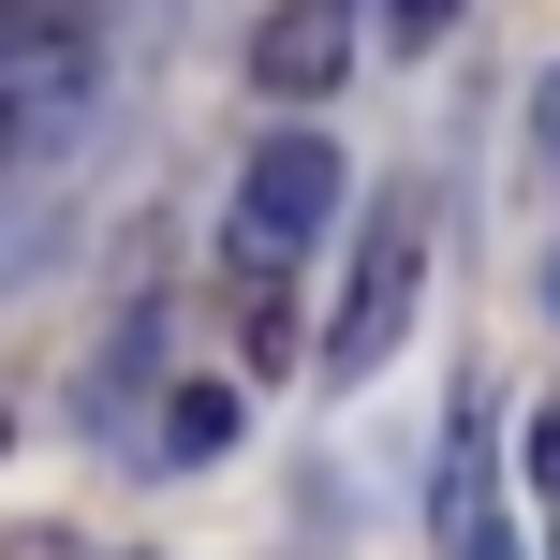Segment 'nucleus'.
I'll use <instances>...</instances> for the list:
<instances>
[{"instance_id": "nucleus-7", "label": "nucleus", "mask_w": 560, "mask_h": 560, "mask_svg": "<svg viewBox=\"0 0 560 560\" xmlns=\"http://www.w3.org/2000/svg\"><path fill=\"white\" fill-rule=\"evenodd\" d=\"M532 133H546V163H560V74H546V89H532Z\"/></svg>"}, {"instance_id": "nucleus-2", "label": "nucleus", "mask_w": 560, "mask_h": 560, "mask_svg": "<svg viewBox=\"0 0 560 560\" xmlns=\"http://www.w3.org/2000/svg\"><path fill=\"white\" fill-rule=\"evenodd\" d=\"M325 222H339V148L310 133V118H280L252 163H236V222H222V252H236V280H280Z\"/></svg>"}, {"instance_id": "nucleus-4", "label": "nucleus", "mask_w": 560, "mask_h": 560, "mask_svg": "<svg viewBox=\"0 0 560 560\" xmlns=\"http://www.w3.org/2000/svg\"><path fill=\"white\" fill-rule=\"evenodd\" d=\"M236 443V384H163V398H148V472H207V457H222Z\"/></svg>"}, {"instance_id": "nucleus-9", "label": "nucleus", "mask_w": 560, "mask_h": 560, "mask_svg": "<svg viewBox=\"0 0 560 560\" xmlns=\"http://www.w3.org/2000/svg\"><path fill=\"white\" fill-rule=\"evenodd\" d=\"M546 310H560V252H546Z\"/></svg>"}, {"instance_id": "nucleus-8", "label": "nucleus", "mask_w": 560, "mask_h": 560, "mask_svg": "<svg viewBox=\"0 0 560 560\" xmlns=\"http://www.w3.org/2000/svg\"><path fill=\"white\" fill-rule=\"evenodd\" d=\"M0 163H30V118H15V104H0Z\"/></svg>"}, {"instance_id": "nucleus-5", "label": "nucleus", "mask_w": 560, "mask_h": 560, "mask_svg": "<svg viewBox=\"0 0 560 560\" xmlns=\"http://www.w3.org/2000/svg\"><path fill=\"white\" fill-rule=\"evenodd\" d=\"M516 472H532V502L560 516V398H532V443H516Z\"/></svg>"}, {"instance_id": "nucleus-6", "label": "nucleus", "mask_w": 560, "mask_h": 560, "mask_svg": "<svg viewBox=\"0 0 560 560\" xmlns=\"http://www.w3.org/2000/svg\"><path fill=\"white\" fill-rule=\"evenodd\" d=\"M384 30H398V45L428 59V45H443V30H457V0H384Z\"/></svg>"}, {"instance_id": "nucleus-1", "label": "nucleus", "mask_w": 560, "mask_h": 560, "mask_svg": "<svg viewBox=\"0 0 560 560\" xmlns=\"http://www.w3.org/2000/svg\"><path fill=\"white\" fill-rule=\"evenodd\" d=\"M413 295H428V177L369 207V236H354V295H339V325H325V384H369V369L413 339Z\"/></svg>"}, {"instance_id": "nucleus-3", "label": "nucleus", "mask_w": 560, "mask_h": 560, "mask_svg": "<svg viewBox=\"0 0 560 560\" xmlns=\"http://www.w3.org/2000/svg\"><path fill=\"white\" fill-rule=\"evenodd\" d=\"M339 59H354V15H339V0H280V15L252 30V89L266 104H325Z\"/></svg>"}]
</instances>
